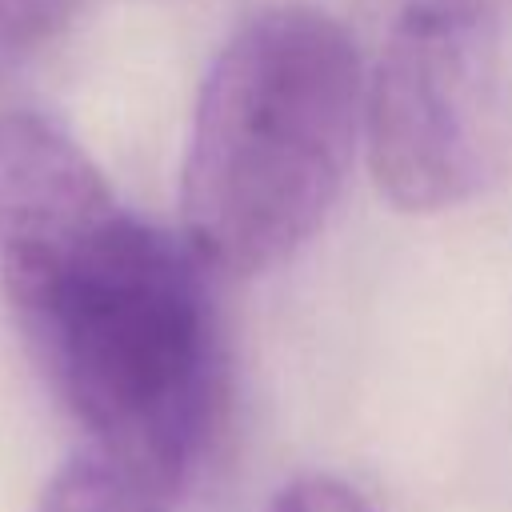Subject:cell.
Masks as SVG:
<instances>
[{
  "mask_svg": "<svg viewBox=\"0 0 512 512\" xmlns=\"http://www.w3.org/2000/svg\"><path fill=\"white\" fill-rule=\"evenodd\" d=\"M188 240L128 212L48 116H0V284L16 324L96 444L156 492H180L220 420V336Z\"/></svg>",
  "mask_w": 512,
  "mask_h": 512,
  "instance_id": "6da1fadb",
  "label": "cell"
},
{
  "mask_svg": "<svg viewBox=\"0 0 512 512\" xmlns=\"http://www.w3.org/2000/svg\"><path fill=\"white\" fill-rule=\"evenodd\" d=\"M364 128V76L344 24L284 4L216 52L180 168L192 252L256 276L304 248L332 212Z\"/></svg>",
  "mask_w": 512,
  "mask_h": 512,
  "instance_id": "7a4b0ae2",
  "label": "cell"
},
{
  "mask_svg": "<svg viewBox=\"0 0 512 512\" xmlns=\"http://www.w3.org/2000/svg\"><path fill=\"white\" fill-rule=\"evenodd\" d=\"M364 148L404 212L460 208L512 172L500 20L408 0L364 84Z\"/></svg>",
  "mask_w": 512,
  "mask_h": 512,
  "instance_id": "3957f363",
  "label": "cell"
},
{
  "mask_svg": "<svg viewBox=\"0 0 512 512\" xmlns=\"http://www.w3.org/2000/svg\"><path fill=\"white\" fill-rule=\"evenodd\" d=\"M36 512H164V504L116 464L88 452L68 460L48 480Z\"/></svg>",
  "mask_w": 512,
  "mask_h": 512,
  "instance_id": "277c9868",
  "label": "cell"
},
{
  "mask_svg": "<svg viewBox=\"0 0 512 512\" xmlns=\"http://www.w3.org/2000/svg\"><path fill=\"white\" fill-rule=\"evenodd\" d=\"M80 8L84 0H0V60L48 44Z\"/></svg>",
  "mask_w": 512,
  "mask_h": 512,
  "instance_id": "5b68a950",
  "label": "cell"
},
{
  "mask_svg": "<svg viewBox=\"0 0 512 512\" xmlns=\"http://www.w3.org/2000/svg\"><path fill=\"white\" fill-rule=\"evenodd\" d=\"M268 512H376L352 484L336 480V476H320V472H308V476H296L288 480Z\"/></svg>",
  "mask_w": 512,
  "mask_h": 512,
  "instance_id": "8992f818",
  "label": "cell"
},
{
  "mask_svg": "<svg viewBox=\"0 0 512 512\" xmlns=\"http://www.w3.org/2000/svg\"><path fill=\"white\" fill-rule=\"evenodd\" d=\"M424 4H444V8H464V12H480L504 24V16H512V0H424Z\"/></svg>",
  "mask_w": 512,
  "mask_h": 512,
  "instance_id": "52a82bcc",
  "label": "cell"
}]
</instances>
